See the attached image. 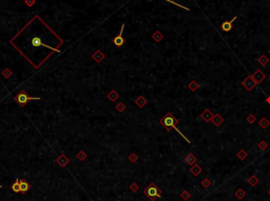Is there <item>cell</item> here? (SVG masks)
Returning <instances> with one entry per match:
<instances>
[{
	"mask_svg": "<svg viewBox=\"0 0 270 201\" xmlns=\"http://www.w3.org/2000/svg\"><path fill=\"white\" fill-rule=\"evenodd\" d=\"M125 108H126L125 104H122L121 102L120 103H118L117 106H116V110H118V112H124L125 111Z\"/></svg>",
	"mask_w": 270,
	"mask_h": 201,
	"instance_id": "cell-28",
	"label": "cell"
},
{
	"mask_svg": "<svg viewBox=\"0 0 270 201\" xmlns=\"http://www.w3.org/2000/svg\"><path fill=\"white\" fill-rule=\"evenodd\" d=\"M189 87H190L191 91H193V92H194V91H196L198 87H200V84H198L196 82H195V81H192V82L189 84Z\"/></svg>",
	"mask_w": 270,
	"mask_h": 201,
	"instance_id": "cell-22",
	"label": "cell"
},
{
	"mask_svg": "<svg viewBox=\"0 0 270 201\" xmlns=\"http://www.w3.org/2000/svg\"><path fill=\"white\" fill-rule=\"evenodd\" d=\"M177 123H178V120H177L176 118L174 117V116L171 114V113H168V114H167L165 117L160 119V124L163 125V126L166 128L167 131H171L172 128H174V130H175V131H176V132L178 133V134H180V135L182 136V137H183V138L185 139V140H186L188 143H190V141H189V140L187 139V137H186L185 135H183V133L180 132V130L177 128V126H176Z\"/></svg>",
	"mask_w": 270,
	"mask_h": 201,
	"instance_id": "cell-1",
	"label": "cell"
},
{
	"mask_svg": "<svg viewBox=\"0 0 270 201\" xmlns=\"http://www.w3.org/2000/svg\"><path fill=\"white\" fill-rule=\"evenodd\" d=\"M14 100L18 103V105H20L21 108H23L25 104L28 103L30 100H40L39 97H30L28 94L25 93V91L21 90L19 93L14 97Z\"/></svg>",
	"mask_w": 270,
	"mask_h": 201,
	"instance_id": "cell-3",
	"label": "cell"
},
{
	"mask_svg": "<svg viewBox=\"0 0 270 201\" xmlns=\"http://www.w3.org/2000/svg\"><path fill=\"white\" fill-rule=\"evenodd\" d=\"M11 190L15 193H20V180L18 178H16L15 182L11 185Z\"/></svg>",
	"mask_w": 270,
	"mask_h": 201,
	"instance_id": "cell-14",
	"label": "cell"
},
{
	"mask_svg": "<svg viewBox=\"0 0 270 201\" xmlns=\"http://www.w3.org/2000/svg\"><path fill=\"white\" fill-rule=\"evenodd\" d=\"M237 156H239L241 159H245V158H246V156H247V154L245 153V151H243V149H242V151H239V155H237Z\"/></svg>",
	"mask_w": 270,
	"mask_h": 201,
	"instance_id": "cell-31",
	"label": "cell"
},
{
	"mask_svg": "<svg viewBox=\"0 0 270 201\" xmlns=\"http://www.w3.org/2000/svg\"><path fill=\"white\" fill-rule=\"evenodd\" d=\"M31 188V184L29 183L25 179H21L20 180V193L22 195H25V193Z\"/></svg>",
	"mask_w": 270,
	"mask_h": 201,
	"instance_id": "cell-9",
	"label": "cell"
},
{
	"mask_svg": "<svg viewBox=\"0 0 270 201\" xmlns=\"http://www.w3.org/2000/svg\"><path fill=\"white\" fill-rule=\"evenodd\" d=\"M269 195H270V191H269Z\"/></svg>",
	"mask_w": 270,
	"mask_h": 201,
	"instance_id": "cell-37",
	"label": "cell"
},
{
	"mask_svg": "<svg viewBox=\"0 0 270 201\" xmlns=\"http://www.w3.org/2000/svg\"><path fill=\"white\" fill-rule=\"evenodd\" d=\"M2 75H3L5 78H10L11 75H12V72H11L9 69H4L3 72H2Z\"/></svg>",
	"mask_w": 270,
	"mask_h": 201,
	"instance_id": "cell-27",
	"label": "cell"
},
{
	"mask_svg": "<svg viewBox=\"0 0 270 201\" xmlns=\"http://www.w3.org/2000/svg\"><path fill=\"white\" fill-rule=\"evenodd\" d=\"M257 62L260 63V64H262V65H267L268 62H269V59L267 58V56L262 55L260 58L257 59Z\"/></svg>",
	"mask_w": 270,
	"mask_h": 201,
	"instance_id": "cell-15",
	"label": "cell"
},
{
	"mask_svg": "<svg viewBox=\"0 0 270 201\" xmlns=\"http://www.w3.org/2000/svg\"><path fill=\"white\" fill-rule=\"evenodd\" d=\"M138 188H139V185H137L135 182H133V183L130 185V190H131L133 193H136V192L138 191Z\"/></svg>",
	"mask_w": 270,
	"mask_h": 201,
	"instance_id": "cell-24",
	"label": "cell"
},
{
	"mask_svg": "<svg viewBox=\"0 0 270 201\" xmlns=\"http://www.w3.org/2000/svg\"><path fill=\"white\" fill-rule=\"evenodd\" d=\"M260 125L263 128H266L267 126L269 125V120H268L267 118H263V119H262V120L260 121Z\"/></svg>",
	"mask_w": 270,
	"mask_h": 201,
	"instance_id": "cell-20",
	"label": "cell"
},
{
	"mask_svg": "<svg viewBox=\"0 0 270 201\" xmlns=\"http://www.w3.org/2000/svg\"><path fill=\"white\" fill-rule=\"evenodd\" d=\"M144 194L149 198L151 201H155L156 199L162 197V191L155 183H151L144 190Z\"/></svg>",
	"mask_w": 270,
	"mask_h": 201,
	"instance_id": "cell-2",
	"label": "cell"
},
{
	"mask_svg": "<svg viewBox=\"0 0 270 201\" xmlns=\"http://www.w3.org/2000/svg\"><path fill=\"white\" fill-rule=\"evenodd\" d=\"M124 28H125V24H122V26H121V28H120V32H119V34H118L116 37H114V38L112 39L113 44H114L115 46H117V48H119V46H121V45H124V43H125V38L122 37V34H124Z\"/></svg>",
	"mask_w": 270,
	"mask_h": 201,
	"instance_id": "cell-5",
	"label": "cell"
},
{
	"mask_svg": "<svg viewBox=\"0 0 270 201\" xmlns=\"http://www.w3.org/2000/svg\"><path fill=\"white\" fill-rule=\"evenodd\" d=\"M267 146H268V144H267L265 141H261V142H259V147H260L261 149H266Z\"/></svg>",
	"mask_w": 270,
	"mask_h": 201,
	"instance_id": "cell-29",
	"label": "cell"
},
{
	"mask_svg": "<svg viewBox=\"0 0 270 201\" xmlns=\"http://www.w3.org/2000/svg\"><path fill=\"white\" fill-rule=\"evenodd\" d=\"M30 42H31L32 46H35V48H39V46H45V48L51 49V50H53V51H57V50L52 49L51 46H49L47 43H45V42L42 41V37L40 36V35H34V36H33V37L30 39ZM57 52H58V51H57Z\"/></svg>",
	"mask_w": 270,
	"mask_h": 201,
	"instance_id": "cell-4",
	"label": "cell"
},
{
	"mask_svg": "<svg viewBox=\"0 0 270 201\" xmlns=\"http://www.w3.org/2000/svg\"><path fill=\"white\" fill-rule=\"evenodd\" d=\"M202 184H204V186H205V187H208V186H209V181H208V180H205L204 182H202Z\"/></svg>",
	"mask_w": 270,
	"mask_h": 201,
	"instance_id": "cell-34",
	"label": "cell"
},
{
	"mask_svg": "<svg viewBox=\"0 0 270 201\" xmlns=\"http://www.w3.org/2000/svg\"><path fill=\"white\" fill-rule=\"evenodd\" d=\"M1 187H2V186H1V185H0V188H1Z\"/></svg>",
	"mask_w": 270,
	"mask_h": 201,
	"instance_id": "cell-36",
	"label": "cell"
},
{
	"mask_svg": "<svg viewBox=\"0 0 270 201\" xmlns=\"http://www.w3.org/2000/svg\"><path fill=\"white\" fill-rule=\"evenodd\" d=\"M135 102H136V104L138 105L139 108H142V106H144V105H145V104L147 103V101H146V99H145V98H144V97H142V96H140V97L137 98V99H136V101H135Z\"/></svg>",
	"mask_w": 270,
	"mask_h": 201,
	"instance_id": "cell-16",
	"label": "cell"
},
{
	"mask_svg": "<svg viewBox=\"0 0 270 201\" xmlns=\"http://www.w3.org/2000/svg\"><path fill=\"white\" fill-rule=\"evenodd\" d=\"M201 171H202V169L198 167V165H194V167L191 169V173L194 174V175H198V174L201 173Z\"/></svg>",
	"mask_w": 270,
	"mask_h": 201,
	"instance_id": "cell-21",
	"label": "cell"
},
{
	"mask_svg": "<svg viewBox=\"0 0 270 201\" xmlns=\"http://www.w3.org/2000/svg\"><path fill=\"white\" fill-rule=\"evenodd\" d=\"M24 2L28 7H33L35 4V0H24Z\"/></svg>",
	"mask_w": 270,
	"mask_h": 201,
	"instance_id": "cell-32",
	"label": "cell"
},
{
	"mask_svg": "<svg viewBox=\"0 0 270 201\" xmlns=\"http://www.w3.org/2000/svg\"><path fill=\"white\" fill-rule=\"evenodd\" d=\"M201 117L205 122H209L210 120H212L213 115H212L211 111H209V110H205V111L203 112V114L201 115Z\"/></svg>",
	"mask_w": 270,
	"mask_h": 201,
	"instance_id": "cell-10",
	"label": "cell"
},
{
	"mask_svg": "<svg viewBox=\"0 0 270 201\" xmlns=\"http://www.w3.org/2000/svg\"><path fill=\"white\" fill-rule=\"evenodd\" d=\"M86 157H87V155L84 154V152H82V151H81V152H79L78 154H77L76 158L78 160H80V161H83V160L86 159Z\"/></svg>",
	"mask_w": 270,
	"mask_h": 201,
	"instance_id": "cell-23",
	"label": "cell"
},
{
	"mask_svg": "<svg viewBox=\"0 0 270 201\" xmlns=\"http://www.w3.org/2000/svg\"><path fill=\"white\" fill-rule=\"evenodd\" d=\"M165 1H168V2H170V3H172V4H174V5H176V7H180V9H184V10H187V11H189V9L188 7H184V5H180V4H178V3H176V2H174L173 0H165Z\"/></svg>",
	"mask_w": 270,
	"mask_h": 201,
	"instance_id": "cell-25",
	"label": "cell"
},
{
	"mask_svg": "<svg viewBox=\"0 0 270 201\" xmlns=\"http://www.w3.org/2000/svg\"><path fill=\"white\" fill-rule=\"evenodd\" d=\"M182 198H183L184 200H188V199L190 198V194H189V192L184 191L183 193H182Z\"/></svg>",
	"mask_w": 270,
	"mask_h": 201,
	"instance_id": "cell-26",
	"label": "cell"
},
{
	"mask_svg": "<svg viewBox=\"0 0 270 201\" xmlns=\"http://www.w3.org/2000/svg\"><path fill=\"white\" fill-rule=\"evenodd\" d=\"M252 77H253V79H254V81L256 82V84H259V83H261L265 78H266V75H265L262 71L257 69L255 73L252 75Z\"/></svg>",
	"mask_w": 270,
	"mask_h": 201,
	"instance_id": "cell-8",
	"label": "cell"
},
{
	"mask_svg": "<svg viewBox=\"0 0 270 201\" xmlns=\"http://www.w3.org/2000/svg\"><path fill=\"white\" fill-rule=\"evenodd\" d=\"M242 84L244 85V87H246L248 91H251L253 87L256 85V82L254 81V79H253L252 76H249V77H247L246 79L243 81Z\"/></svg>",
	"mask_w": 270,
	"mask_h": 201,
	"instance_id": "cell-6",
	"label": "cell"
},
{
	"mask_svg": "<svg viewBox=\"0 0 270 201\" xmlns=\"http://www.w3.org/2000/svg\"><path fill=\"white\" fill-rule=\"evenodd\" d=\"M267 102H268V103H270V98H267Z\"/></svg>",
	"mask_w": 270,
	"mask_h": 201,
	"instance_id": "cell-35",
	"label": "cell"
},
{
	"mask_svg": "<svg viewBox=\"0 0 270 201\" xmlns=\"http://www.w3.org/2000/svg\"><path fill=\"white\" fill-rule=\"evenodd\" d=\"M247 121L249 122V123H253V122L255 121V117H254V115H249V116L247 117Z\"/></svg>",
	"mask_w": 270,
	"mask_h": 201,
	"instance_id": "cell-30",
	"label": "cell"
},
{
	"mask_svg": "<svg viewBox=\"0 0 270 201\" xmlns=\"http://www.w3.org/2000/svg\"><path fill=\"white\" fill-rule=\"evenodd\" d=\"M186 161H187V163H189V164H193L195 161H196V158H195V156L194 155H192V154H190V155H188L187 157H186Z\"/></svg>",
	"mask_w": 270,
	"mask_h": 201,
	"instance_id": "cell-18",
	"label": "cell"
},
{
	"mask_svg": "<svg viewBox=\"0 0 270 201\" xmlns=\"http://www.w3.org/2000/svg\"><path fill=\"white\" fill-rule=\"evenodd\" d=\"M92 58H93L95 61H97V62H100L101 60L104 58V55L102 54V53H101V51L97 50L96 52H95L93 55H92Z\"/></svg>",
	"mask_w": 270,
	"mask_h": 201,
	"instance_id": "cell-13",
	"label": "cell"
},
{
	"mask_svg": "<svg viewBox=\"0 0 270 201\" xmlns=\"http://www.w3.org/2000/svg\"><path fill=\"white\" fill-rule=\"evenodd\" d=\"M109 99H111V101H115L118 98V94L115 91H111V93L109 94Z\"/></svg>",
	"mask_w": 270,
	"mask_h": 201,
	"instance_id": "cell-19",
	"label": "cell"
},
{
	"mask_svg": "<svg viewBox=\"0 0 270 201\" xmlns=\"http://www.w3.org/2000/svg\"><path fill=\"white\" fill-rule=\"evenodd\" d=\"M129 160H130L131 162H136V160H137V156H136L135 154H132L131 156L129 157Z\"/></svg>",
	"mask_w": 270,
	"mask_h": 201,
	"instance_id": "cell-33",
	"label": "cell"
},
{
	"mask_svg": "<svg viewBox=\"0 0 270 201\" xmlns=\"http://www.w3.org/2000/svg\"><path fill=\"white\" fill-rule=\"evenodd\" d=\"M236 18H237V16L233 17V19H232V20H230V21H225V22H223L222 25H221V28H222L223 31L226 32V33H228V32L231 31L232 24H233V22L236 20Z\"/></svg>",
	"mask_w": 270,
	"mask_h": 201,
	"instance_id": "cell-7",
	"label": "cell"
},
{
	"mask_svg": "<svg viewBox=\"0 0 270 201\" xmlns=\"http://www.w3.org/2000/svg\"><path fill=\"white\" fill-rule=\"evenodd\" d=\"M56 162L58 163L59 165L61 167H65L68 164V162H69V159L67 158L65 155H61V156L59 157V158H57V160H56Z\"/></svg>",
	"mask_w": 270,
	"mask_h": 201,
	"instance_id": "cell-12",
	"label": "cell"
},
{
	"mask_svg": "<svg viewBox=\"0 0 270 201\" xmlns=\"http://www.w3.org/2000/svg\"><path fill=\"white\" fill-rule=\"evenodd\" d=\"M152 38L155 40L156 42H159L162 39L164 38V36H163V34L160 33V32H155L154 34H153V36H152Z\"/></svg>",
	"mask_w": 270,
	"mask_h": 201,
	"instance_id": "cell-17",
	"label": "cell"
},
{
	"mask_svg": "<svg viewBox=\"0 0 270 201\" xmlns=\"http://www.w3.org/2000/svg\"><path fill=\"white\" fill-rule=\"evenodd\" d=\"M212 122L214 123L215 126H219V125L224 122V118H223L219 114H215V115H213V117H212Z\"/></svg>",
	"mask_w": 270,
	"mask_h": 201,
	"instance_id": "cell-11",
	"label": "cell"
}]
</instances>
